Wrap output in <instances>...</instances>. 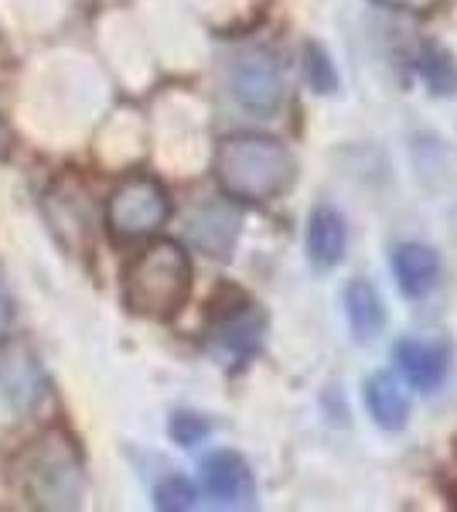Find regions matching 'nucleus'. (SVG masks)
I'll use <instances>...</instances> for the list:
<instances>
[{
	"instance_id": "1",
	"label": "nucleus",
	"mask_w": 457,
	"mask_h": 512,
	"mask_svg": "<svg viewBox=\"0 0 457 512\" xmlns=\"http://www.w3.org/2000/svg\"><path fill=\"white\" fill-rule=\"evenodd\" d=\"M297 161L284 140L267 134H232L215 147V181L222 195L246 205L273 202L294 185Z\"/></svg>"
},
{
	"instance_id": "2",
	"label": "nucleus",
	"mask_w": 457,
	"mask_h": 512,
	"mask_svg": "<svg viewBox=\"0 0 457 512\" xmlns=\"http://www.w3.org/2000/svg\"><path fill=\"white\" fill-rule=\"evenodd\" d=\"M191 280H195V270H191L185 246L157 239L123 270V301L140 318L168 321L188 304Z\"/></svg>"
},
{
	"instance_id": "3",
	"label": "nucleus",
	"mask_w": 457,
	"mask_h": 512,
	"mask_svg": "<svg viewBox=\"0 0 457 512\" xmlns=\"http://www.w3.org/2000/svg\"><path fill=\"white\" fill-rule=\"evenodd\" d=\"M24 502L38 509H76L82 502V454L65 431H45L14 461Z\"/></svg>"
},
{
	"instance_id": "4",
	"label": "nucleus",
	"mask_w": 457,
	"mask_h": 512,
	"mask_svg": "<svg viewBox=\"0 0 457 512\" xmlns=\"http://www.w3.org/2000/svg\"><path fill=\"white\" fill-rule=\"evenodd\" d=\"M171 216L168 188L154 175H127L106 202V229L120 243H140L161 233Z\"/></svg>"
},
{
	"instance_id": "5",
	"label": "nucleus",
	"mask_w": 457,
	"mask_h": 512,
	"mask_svg": "<svg viewBox=\"0 0 457 512\" xmlns=\"http://www.w3.org/2000/svg\"><path fill=\"white\" fill-rule=\"evenodd\" d=\"M229 89L243 110L273 113L284 99V72L267 48L239 52L229 65Z\"/></svg>"
},
{
	"instance_id": "6",
	"label": "nucleus",
	"mask_w": 457,
	"mask_h": 512,
	"mask_svg": "<svg viewBox=\"0 0 457 512\" xmlns=\"http://www.w3.org/2000/svg\"><path fill=\"white\" fill-rule=\"evenodd\" d=\"M263 335H267V315L260 311V304L239 301L236 308H226L215 315L209 328V345L222 359L243 362L260 352Z\"/></svg>"
},
{
	"instance_id": "7",
	"label": "nucleus",
	"mask_w": 457,
	"mask_h": 512,
	"mask_svg": "<svg viewBox=\"0 0 457 512\" xmlns=\"http://www.w3.org/2000/svg\"><path fill=\"white\" fill-rule=\"evenodd\" d=\"M202 489L222 509H249L256 502V478L236 451H212L202 461Z\"/></svg>"
},
{
	"instance_id": "8",
	"label": "nucleus",
	"mask_w": 457,
	"mask_h": 512,
	"mask_svg": "<svg viewBox=\"0 0 457 512\" xmlns=\"http://www.w3.org/2000/svg\"><path fill=\"white\" fill-rule=\"evenodd\" d=\"M0 390L18 414H31L48 396V379L38 359L24 345H11L0 355Z\"/></svg>"
},
{
	"instance_id": "9",
	"label": "nucleus",
	"mask_w": 457,
	"mask_h": 512,
	"mask_svg": "<svg viewBox=\"0 0 457 512\" xmlns=\"http://www.w3.org/2000/svg\"><path fill=\"white\" fill-rule=\"evenodd\" d=\"M396 366L406 376V383L420 393L440 390L451 369V349L437 338H403L396 345Z\"/></svg>"
},
{
	"instance_id": "10",
	"label": "nucleus",
	"mask_w": 457,
	"mask_h": 512,
	"mask_svg": "<svg viewBox=\"0 0 457 512\" xmlns=\"http://www.w3.org/2000/svg\"><path fill=\"white\" fill-rule=\"evenodd\" d=\"M396 284L406 297H427L440 280V256L423 243H400L389 256Z\"/></svg>"
},
{
	"instance_id": "11",
	"label": "nucleus",
	"mask_w": 457,
	"mask_h": 512,
	"mask_svg": "<svg viewBox=\"0 0 457 512\" xmlns=\"http://www.w3.org/2000/svg\"><path fill=\"white\" fill-rule=\"evenodd\" d=\"M188 236L202 253L215 256V260H226L239 239V216L226 209V205H209V209H202L188 222Z\"/></svg>"
},
{
	"instance_id": "12",
	"label": "nucleus",
	"mask_w": 457,
	"mask_h": 512,
	"mask_svg": "<svg viewBox=\"0 0 457 512\" xmlns=\"http://www.w3.org/2000/svg\"><path fill=\"white\" fill-rule=\"evenodd\" d=\"M307 256L318 267H338L345 256V219L331 205H318L307 216Z\"/></svg>"
},
{
	"instance_id": "13",
	"label": "nucleus",
	"mask_w": 457,
	"mask_h": 512,
	"mask_svg": "<svg viewBox=\"0 0 457 512\" xmlns=\"http://www.w3.org/2000/svg\"><path fill=\"white\" fill-rule=\"evenodd\" d=\"M365 407L382 431H403L410 417V400L393 373H376L365 379Z\"/></svg>"
},
{
	"instance_id": "14",
	"label": "nucleus",
	"mask_w": 457,
	"mask_h": 512,
	"mask_svg": "<svg viewBox=\"0 0 457 512\" xmlns=\"http://www.w3.org/2000/svg\"><path fill=\"white\" fill-rule=\"evenodd\" d=\"M345 315L348 325L359 342H372L382 325H386V308H382V297L369 280H352L345 287Z\"/></svg>"
},
{
	"instance_id": "15",
	"label": "nucleus",
	"mask_w": 457,
	"mask_h": 512,
	"mask_svg": "<svg viewBox=\"0 0 457 512\" xmlns=\"http://www.w3.org/2000/svg\"><path fill=\"white\" fill-rule=\"evenodd\" d=\"M413 65H417L420 79L430 86V93H437V96L457 93V65L444 48H423Z\"/></svg>"
},
{
	"instance_id": "16",
	"label": "nucleus",
	"mask_w": 457,
	"mask_h": 512,
	"mask_svg": "<svg viewBox=\"0 0 457 512\" xmlns=\"http://www.w3.org/2000/svg\"><path fill=\"white\" fill-rule=\"evenodd\" d=\"M304 79H307V86L321 96L338 93V69L318 41H307L304 45Z\"/></svg>"
},
{
	"instance_id": "17",
	"label": "nucleus",
	"mask_w": 457,
	"mask_h": 512,
	"mask_svg": "<svg viewBox=\"0 0 457 512\" xmlns=\"http://www.w3.org/2000/svg\"><path fill=\"white\" fill-rule=\"evenodd\" d=\"M154 499H157V509L185 512V509H191L198 502V492H195V485H191L188 478L171 475V478H164V482L157 485Z\"/></svg>"
},
{
	"instance_id": "18",
	"label": "nucleus",
	"mask_w": 457,
	"mask_h": 512,
	"mask_svg": "<svg viewBox=\"0 0 457 512\" xmlns=\"http://www.w3.org/2000/svg\"><path fill=\"white\" fill-rule=\"evenodd\" d=\"M171 437L174 441L181 444V448H195L198 441H205V437H209V420L205 417H198V414H174L171 417Z\"/></svg>"
},
{
	"instance_id": "19",
	"label": "nucleus",
	"mask_w": 457,
	"mask_h": 512,
	"mask_svg": "<svg viewBox=\"0 0 457 512\" xmlns=\"http://www.w3.org/2000/svg\"><path fill=\"white\" fill-rule=\"evenodd\" d=\"M11 318H14V301H11V291H7V284L0 280V335L7 332Z\"/></svg>"
},
{
	"instance_id": "20",
	"label": "nucleus",
	"mask_w": 457,
	"mask_h": 512,
	"mask_svg": "<svg viewBox=\"0 0 457 512\" xmlns=\"http://www.w3.org/2000/svg\"><path fill=\"white\" fill-rule=\"evenodd\" d=\"M376 4H386V7H400L403 0H376Z\"/></svg>"
}]
</instances>
